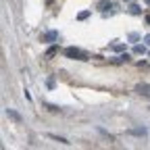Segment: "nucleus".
<instances>
[{
  "instance_id": "obj_15",
  "label": "nucleus",
  "mask_w": 150,
  "mask_h": 150,
  "mask_svg": "<svg viewBox=\"0 0 150 150\" xmlns=\"http://www.w3.org/2000/svg\"><path fill=\"white\" fill-rule=\"evenodd\" d=\"M48 2H50V0H48Z\"/></svg>"
},
{
  "instance_id": "obj_8",
  "label": "nucleus",
  "mask_w": 150,
  "mask_h": 150,
  "mask_svg": "<svg viewBox=\"0 0 150 150\" xmlns=\"http://www.w3.org/2000/svg\"><path fill=\"white\" fill-rule=\"evenodd\" d=\"M110 50H115V52H121V50H125V46H123V44H112V46H110Z\"/></svg>"
},
{
  "instance_id": "obj_4",
  "label": "nucleus",
  "mask_w": 150,
  "mask_h": 150,
  "mask_svg": "<svg viewBox=\"0 0 150 150\" xmlns=\"http://www.w3.org/2000/svg\"><path fill=\"white\" fill-rule=\"evenodd\" d=\"M6 115H8L13 121H21V115H19V112H15L13 108H6Z\"/></svg>"
},
{
  "instance_id": "obj_7",
  "label": "nucleus",
  "mask_w": 150,
  "mask_h": 150,
  "mask_svg": "<svg viewBox=\"0 0 150 150\" xmlns=\"http://www.w3.org/2000/svg\"><path fill=\"white\" fill-rule=\"evenodd\" d=\"M129 134H134V136H146V129H131Z\"/></svg>"
},
{
  "instance_id": "obj_3",
  "label": "nucleus",
  "mask_w": 150,
  "mask_h": 150,
  "mask_svg": "<svg viewBox=\"0 0 150 150\" xmlns=\"http://www.w3.org/2000/svg\"><path fill=\"white\" fill-rule=\"evenodd\" d=\"M140 94H144V96H150V83H138V88H136Z\"/></svg>"
},
{
  "instance_id": "obj_5",
  "label": "nucleus",
  "mask_w": 150,
  "mask_h": 150,
  "mask_svg": "<svg viewBox=\"0 0 150 150\" xmlns=\"http://www.w3.org/2000/svg\"><path fill=\"white\" fill-rule=\"evenodd\" d=\"M54 54H59V46H50V48L46 50V59H52Z\"/></svg>"
},
{
  "instance_id": "obj_9",
  "label": "nucleus",
  "mask_w": 150,
  "mask_h": 150,
  "mask_svg": "<svg viewBox=\"0 0 150 150\" xmlns=\"http://www.w3.org/2000/svg\"><path fill=\"white\" fill-rule=\"evenodd\" d=\"M129 13H131V15H140V6L131 4V6H129Z\"/></svg>"
},
{
  "instance_id": "obj_2",
  "label": "nucleus",
  "mask_w": 150,
  "mask_h": 150,
  "mask_svg": "<svg viewBox=\"0 0 150 150\" xmlns=\"http://www.w3.org/2000/svg\"><path fill=\"white\" fill-rule=\"evenodd\" d=\"M56 38H59V33H56V31H46V33L42 35V42H54Z\"/></svg>"
},
{
  "instance_id": "obj_1",
  "label": "nucleus",
  "mask_w": 150,
  "mask_h": 150,
  "mask_svg": "<svg viewBox=\"0 0 150 150\" xmlns=\"http://www.w3.org/2000/svg\"><path fill=\"white\" fill-rule=\"evenodd\" d=\"M65 56L67 59H73V61H88V52L81 50V48H65Z\"/></svg>"
},
{
  "instance_id": "obj_10",
  "label": "nucleus",
  "mask_w": 150,
  "mask_h": 150,
  "mask_svg": "<svg viewBox=\"0 0 150 150\" xmlns=\"http://www.w3.org/2000/svg\"><path fill=\"white\" fill-rule=\"evenodd\" d=\"M50 138H52V140H56V142H61V144H69V142H67L65 138H61V136H52V134H50Z\"/></svg>"
},
{
  "instance_id": "obj_11",
  "label": "nucleus",
  "mask_w": 150,
  "mask_h": 150,
  "mask_svg": "<svg viewBox=\"0 0 150 150\" xmlns=\"http://www.w3.org/2000/svg\"><path fill=\"white\" fill-rule=\"evenodd\" d=\"M88 17H90V13H88V11H83V13H79V15H77L79 21H83V19H88Z\"/></svg>"
},
{
  "instance_id": "obj_14",
  "label": "nucleus",
  "mask_w": 150,
  "mask_h": 150,
  "mask_svg": "<svg viewBox=\"0 0 150 150\" xmlns=\"http://www.w3.org/2000/svg\"><path fill=\"white\" fill-rule=\"evenodd\" d=\"M148 4H150V0H148Z\"/></svg>"
},
{
  "instance_id": "obj_6",
  "label": "nucleus",
  "mask_w": 150,
  "mask_h": 150,
  "mask_svg": "<svg viewBox=\"0 0 150 150\" xmlns=\"http://www.w3.org/2000/svg\"><path fill=\"white\" fill-rule=\"evenodd\" d=\"M134 52H136V54H144V52H146V48H144L142 44H138V46H134Z\"/></svg>"
},
{
  "instance_id": "obj_13",
  "label": "nucleus",
  "mask_w": 150,
  "mask_h": 150,
  "mask_svg": "<svg viewBox=\"0 0 150 150\" xmlns=\"http://www.w3.org/2000/svg\"><path fill=\"white\" fill-rule=\"evenodd\" d=\"M146 23H148V25H150V15H148V17H146Z\"/></svg>"
},
{
  "instance_id": "obj_12",
  "label": "nucleus",
  "mask_w": 150,
  "mask_h": 150,
  "mask_svg": "<svg viewBox=\"0 0 150 150\" xmlns=\"http://www.w3.org/2000/svg\"><path fill=\"white\" fill-rule=\"evenodd\" d=\"M144 42H146V44L150 46V35H146V38H144Z\"/></svg>"
}]
</instances>
